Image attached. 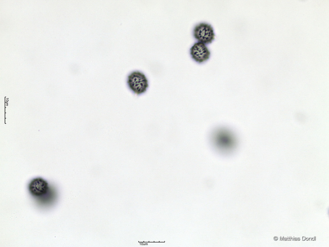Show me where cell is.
I'll list each match as a JSON object with an SVG mask.
<instances>
[{
    "instance_id": "obj_1",
    "label": "cell",
    "mask_w": 329,
    "mask_h": 247,
    "mask_svg": "<svg viewBox=\"0 0 329 247\" xmlns=\"http://www.w3.org/2000/svg\"><path fill=\"white\" fill-rule=\"evenodd\" d=\"M127 83L129 88L137 95L145 93L149 86L145 75L138 71H134L129 75Z\"/></svg>"
},
{
    "instance_id": "obj_8",
    "label": "cell",
    "mask_w": 329,
    "mask_h": 247,
    "mask_svg": "<svg viewBox=\"0 0 329 247\" xmlns=\"http://www.w3.org/2000/svg\"><path fill=\"white\" fill-rule=\"evenodd\" d=\"M311 238H310V241H311Z\"/></svg>"
},
{
    "instance_id": "obj_4",
    "label": "cell",
    "mask_w": 329,
    "mask_h": 247,
    "mask_svg": "<svg viewBox=\"0 0 329 247\" xmlns=\"http://www.w3.org/2000/svg\"><path fill=\"white\" fill-rule=\"evenodd\" d=\"M29 190L32 195L36 196H43L46 194L49 190V184L47 182L41 178L32 180L28 186Z\"/></svg>"
},
{
    "instance_id": "obj_3",
    "label": "cell",
    "mask_w": 329,
    "mask_h": 247,
    "mask_svg": "<svg viewBox=\"0 0 329 247\" xmlns=\"http://www.w3.org/2000/svg\"><path fill=\"white\" fill-rule=\"evenodd\" d=\"M190 54L194 61L201 63L208 60L210 57V52L205 44L198 42L191 47Z\"/></svg>"
},
{
    "instance_id": "obj_2",
    "label": "cell",
    "mask_w": 329,
    "mask_h": 247,
    "mask_svg": "<svg viewBox=\"0 0 329 247\" xmlns=\"http://www.w3.org/2000/svg\"><path fill=\"white\" fill-rule=\"evenodd\" d=\"M194 37L199 41L204 44L212 43L215 39V34L211 25L201 23L196 25L194 29Z\"/></svg>"
},
{
    "instance_id": "obj_5",
    "label": "cell",
    "mask_w": 329,
    "mask_h": 247,
    "mask_svg": "<svg viewBox=\"0 0 329 247\" xmlns=\"http://www.w3.org/2000/svg\"><path fill=\"white\" fill-rule=\"evenodd\" d=\"M278 239V238L277 237H275V238H274V239H275V240H276V241Z\"/></svg>"
},
{
    "instance_id": "obj_6",
    "label": "cell",
    "mask_w": 329,
    "mask_h": 247,
    "mask_svg": "<svg viewBox=\"0 0 329 247\" xmlns=\"http://www.w3.org/2000/svg\"><path fill=\"white\" fill-rule=\"evenodd\" d=\"M305 237H303V240H305Z\"/></svg>"
},
{
    "instance_id": "obj_7",
    "label": "cell",
    "mask_w": 329,
    "mask_h": 247,
    "mask_svg": "<svg viewBox=\"0 0 329 247\" xmlns=\"http://www.w3.org/2000/svg\"><path fill=\"white\" fill-rule=\"evenodd\" d=\"M306 240H307V241H308V238H306Z\"/></svg>"
}]
</instances>
